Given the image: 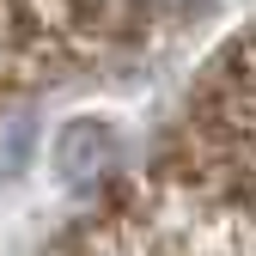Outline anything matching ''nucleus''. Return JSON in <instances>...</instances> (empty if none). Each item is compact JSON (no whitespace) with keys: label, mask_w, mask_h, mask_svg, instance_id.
<instances>
[{"label":"nucleus","mask_w":256,"mask_h":256,"mask_svg":"<svg viewBox=\"0 0 256 256\" xmlns=\"http://www.w3.org/2000/svg\"><path fill=\"white\" fill-rule=\"evenodd\" d=\"M104 152H110V128L92 122V116H86V122H68V128L55 134V165H61L68 183H80L86 171H98Z\"/></svg>","instance_id":"1"}]
</instances>
